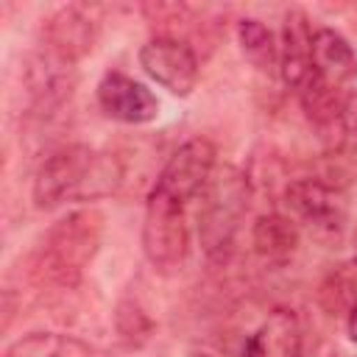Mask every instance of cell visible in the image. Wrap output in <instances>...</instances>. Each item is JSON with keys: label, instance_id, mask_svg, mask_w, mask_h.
<instances>
[{"label": "cell", "instance_id": "6da1fadb", "mask_svg": "<svg viewBox=\"0 0 357 357\" xmlns=\"http://www.w3.org/2000/svg\"><path fill=\"white\" fill-rule=\"evenodd\" d=\"M120 184V165L114 156L86 145H70L53 153L36 173L33 198L42 209L64 201H86L112 192Z\"/></svg>", "mask_w": 357, "mask_h": 357}, {"label": "cell", "instance_id": "7a4b0ae2", "mask_svg": "<svg viewBox=\"0 0 357 357\" xmlns=\"http://www.w3.org/2000/svg\"><path fill=\"white\" fill-rule=\"evenodd\" d=\"M248 198H251L248 181L237 167L226 165L209 176L198 209V231L206 254L215 257L231 245L240 220L248 209Z\"/></svg>", "mask_w": 357, "mask_h": 357}, {"label": "cell", "instance_id": "3957f363", "mask_svg": "<svg viewBox=\"0 0 357 357\" xmlns=\"http://www.w3.org/2000/svg\"><path fill=\"white\" fill-rule=\"evenodd\" d=\"M212 173H215V145L209 139H190L170 156V162L159 173L151 190V201L187 209L190 201H195L204 192Z\"/></svg>", "mask_w": 357, "mask_h": 357}, {"label": "cell", "instance_id": "277c9868", "mask_svg": "<svg viewBox=\"0 0 357 357\" xmlns=\"http://www.w3.org/2000/svg\"><path fill=\"white\" fill-rule=\"evenodd\" d=\"M142 245H145L148 259L159 271L181 268L184 259H187V251H190L187 209H176V206H165V204L148 201Z\"/></svg>", "mask_w": 357, "mask_h": 357}, {"label": "cell", "instance_id": "5b68a950", "mask_svg": "<svg viewBox=\"0 0 357 357\" xmlns=\"http://www.w3.org/2000/svg\"><path fill=\"white\" fill-rule=\"evenodd\" d=\"M287 204L318 237H337L346 226V198L318 178L293 181L287 187Z\"/></svg>", "mask_w": 357, "mask_h": 357}, {"label": "cell", "instance_id": "8992f818", "mask_svg": "<svg viewBox=\"0 0 357 357\" xmlns=\"http://www.w3.org/2000/svg\"><path fill=\"white\" fill-rule=\"evenodd\" d=\"M142 70L167 92L173 95H190L198 81V59L195 53L170 36H156L139 50Z\"/></svg>", "mask_w": 357, "mask_h": 357}, {"label": "cell", "instance_id": "52a82bcc", "mask_svg": "<svg viewBox=\"0 0 357 357\" xmlns=\"http://www.w3.org/2000/svg\"><path fill=\"white\" fill-rule=\"evenodd\" d=\"M98 100L103 112L120 123H151L159 112V103L148 86L139 81L123 75V73H106L98 84Z\"/></svg>", "mask_w": 357, "mask_h": 357}, {"label": "cell", "instance_id": "ba28073f", "mask_svg": "<svg viewBox=\"0 0 357 357\" xmlns=\"http://www.w3.org/2000/svg\"><path fill=\"white\" fill-rule=\"evenodd\" d=\"M279 64H282L284 84L301 92V86L312 75V31L307 28L304 14H298V11H290L284 17Z\"/></svg>", "mask_w": 357, "mask_h": 357}, {"label": "cell", "instance_id": "9c48e42d", "mask_svg": "<svg viewBox=\"0 0 357 357\" xmlns=\"http://www.w3.org/2000/svg\"><path fill=\"white\" fill-rule=\"evenodd\" d=\"M245 357H301V326L293 312H271L245 340Z\"/></svg>", "mask_w": 357, "mask_h": 357}, {"label": "cell", "instance_id": "30bf717a", "mask_svg": "<svg viewBox=\"0 0 357 357\" xmlns=\"http://www.w3.org/2000/svg\"><path fill=\"white\" fill-rule=\"evenodd\" d=\"M45 39H47V50L64 61H75L78 56H84L86 50H92V25L86 17H81L78 11L67 8V11H59L47 31H45Z\"/></svg>", "mask_w": 357, "mask_h": 357}, {"label": "cell", "instance_id": "8fae6325", "mask_svg": "<svg viewBox=\"0 0 357 357\" xmlns=\"http://www.w3.org/2000/svg\"><path fill=\"white\" fill-rule=\"evenodd\" d=\"M6 357H89L86 346L75 337L56 332H33L6 349Z\"/></svg>", "mask_w": 357, "mask_h": 357}, {"label": "cell", "instance_id": "7c38bea8", "mask_svg": "<svg viewBox=\"0 0 357 357\" xmlns=\"http://www.w3.org/2000/svg\"><path fill=\"white\" fill-rule=\"evenodd\" d=\"M254 245L268 259H284L296 248V229L279 215L259 218L254 226Z\"/></svg>", "mask_w": 357, "mask_h": 357}, {"label": "cell", "instance_id": "4fadbf2b", "mask_svg": "<svg viewBox=\"0 0 357 357\" xmlns=\"http://www.w3.org/2000/svg\"><path fill=\"white\" fill-rule=\"evenodd\" d=\"M240 47L243 53L257 64V67H271L276 59V45H273V33L257 22V20H243L240 22Z\"/></svg>", "mask_w": 357, "mask_h": 357}, {"label": "cell", "instance_id": "5bb4252c", "mask_svg": "<svg viewBox=\"0 0 357 357\" xmlns=\"http://www.w3.org/2000/svg\"><path fill=\"white\" fill-rule=\"evenodd\" d=\"M349 335L351 340H357V307L351 310V318H349Z\"/></svg>", "mask_w": 357, "mask_h": 357}]
</instances>
